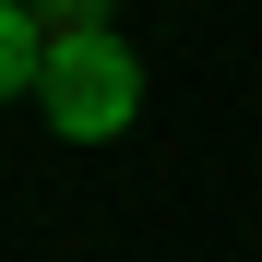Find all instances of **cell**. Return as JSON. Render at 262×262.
<instances>
[{
	"label": "cell",
	"mask_w": 262,
	"mask_h": 262,
	"mask_svg": "<svg viewBox=\"0 0 262 262\" xmlns=\"http://www.w3.org/2000/svg\"><path fill=\"white\" fill-rule=\"evenodd\" d=\"M36 107H48L60 143H119V131L143 119V60L119 48V24H72V36H48Z\"/></svg>",
	"instance_id": "cell-1"
},
{
	"label": "cell",
	"mask_w": 262,
	"mask_h": 262,
	"mask_svg": "<svg viewBox=\"0 0 262 262\" xmlns=\"http://www.w3.org/2000/svg\"><path fill=\"white\" fill-rule=\"evenodd\" d=\"M36 72H48V24H36L24 0H0V107L36 96Z\"/></svg>",
	"instance_id": "cell-2"
},
{
	"label": "cell",
	"mask_w": 262,
	"mask_h": 262,
	"mask_svg": "<svg viewBox=\"0 0 262 262\" xmlns=\"http://www.w3.org/2000/svg\"><path fill=\"white\" fill-rule=\"evenodd\" d=\"M24 12L48 24V36H72V24H107V0H24Z\"/></svg>",
	"instance_id": "cell-3"
}]
</instances>
